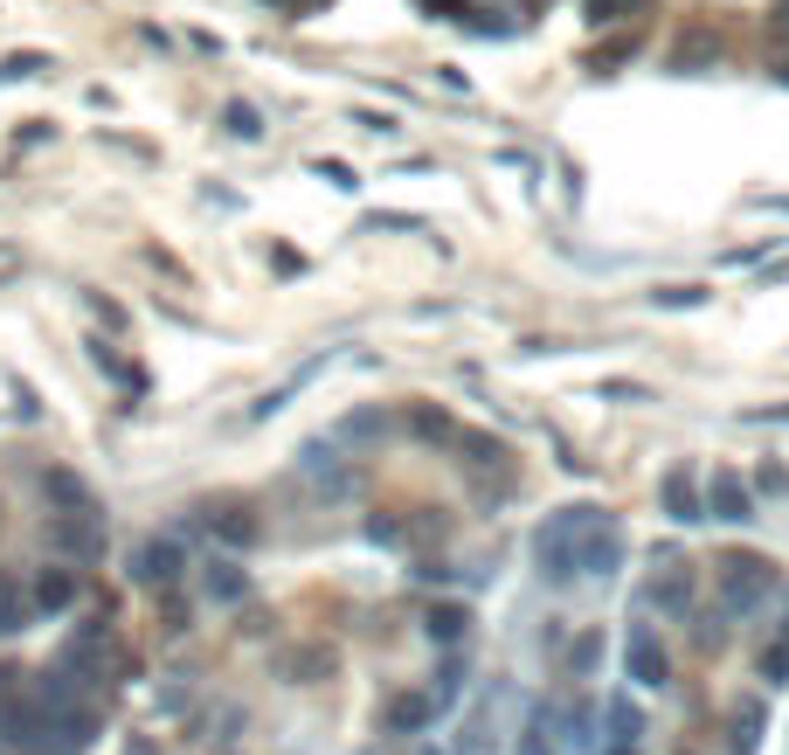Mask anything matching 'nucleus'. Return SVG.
Listing matches in <instances>:
<instances>
[{"mask_svg":"<svg viewBox=\"0 0 789 755\" xmlns=\"http://www.w3.org/2000/svg\"><path fill=\"white\" fill-rule=\"evenodd\" d=\"M768 590H776V569H768L762 555H748V561H727V575H721V596H727V610L755 617Z\"/></svg>","mask_w":789,"mask_h":755,"instance_id":"f257e3e1","label":"nucleus"},{"mask_svg":"<svg viewBox=\"0 0 789 755\" xmlns=\"http://www.w3.org/2000/svg\"><path fill=\"white\" fill-rule=\"evenodd\" d=\"M624 666H630L637 686H665V679H672V658H665V645H658V631H651V624H630V638H624Z\"/></svg>","mask_w":789,"mask_h":755,"instance_id":"f03ea898","label":"nucleus"},{"mask_svg":"<svg viewBox=\"0 0 789 755\" xmlns=\"http://www.w3.org/2000/svg\"><path fill=\"white\" fill-rule=\"evenodd\" d=\"M706 520H727V527L755 520V493L741 485V471H713V485H706Z\"/></svg>","mask_w":789,"mask_h":755,"instance_id":"7ed1b4c3","label":"nucleus"},{"mask_svg":"<svg viewBox=\"0 0 789 755\" xmlns=\"http://www.w3.org/2000/svg\"><path fill=\"white\" fill-rule=\"evenodd\" d=\"M616 561H624V534L603 520L596 534H581V547H575V569L581 575H616Z\"/></svg>","mask_w":789,"mask_h":755,"instance_id":"20e7f679","label":"nucleus"},{"mask_svg":"<svg viewBox=\"0 0 789 755\" xmlns=\"http://www.w3.org/2000/svg\"><path fill=\"white\" fill-rule=\"evenodd\" d=\"M658 493H665V513L679 520V527L706 520V493H700V485H692V471H665V485H658Z\"/></svg>","mask_w":789,"mask_h":755,"instance_id":"39448f33","label":"nucleus"},{"mask_svg":"<svg viewBox=\"0 0 789 755\" xmlns=\"http://www.w3.org/2000/svg\"><path fill=\"white\" fill-rule=\"evenodd\" d=\"M637 734H644V714H637L630 701H610V742L616 748H637Z\"/></svg>","mask_w":789,"mask_h":755,"instance_id":"423d86ee","label":"nucleus"},{"mask_svg":"<svg viewBox=\"0 0 789 755\" xmlns=\"http://www.w3.org/2000/svg\"><path fill=\"white\" fill-rule=\"evenodd\" d=\"M174 561H180V555H174V541L139 547V575H146V582H166V575H174Z\"/></svg>","mask_w":789,"mask_h":755,"instance_id":"0eeeda50","label":"nucleus"},{"mask_svg":"<svg viewBox=\"0 0 789 755\" xmlns=\"http://www.w3.org/2000/svg\"><path fill=\"white\" fill-rule=\"evenodd\" d=\"M651 603H665V610H686V603H692V582H686V575L651 582Z\"/></svg>","mask_w":789,"mask_h":755,"instance_id":"6e6552de","label":"nucleus"},{"mask_svg":"<svg viewBox=\"0 0 789 755\" xmlns=\"http://www.w3.org/2000/svg\"><path fill=\"white\" fill-rule=\"evenodd\" d=\"M35 70H49V55L22 49V55H8V63H0V84H22V77H35Z\"/></svg>","mask_w":789,"mask_h":755,"instance_id":"1a4fd4ad","label":"nucleus"},{"mask_svg":"<svg viewBox=\"0 0 789 755\" xmlns=\"http://www.w3.org/2000/svg\"><path fill=\"white\" fill-rule=\"evenodd\" d=\"M222 125H229V132H236V139H256V132H263L250 104H229V111H222Z\"/></svg>","mask_w":789,"mask_h":755,"instance_id":"9d476101","label":"nucleus"},{"mask_svg":"<svg viewBox=\"0 0 789 755\" xmlns=\"http://www.w3.org/2000/svg\"><path fill=\"white\" fill-rule=\"evenodd\" d=\"M762 679H776V686L789 679V645H768V652H762Z\"/></svg>","mask_w":789,"mask_h":755,"instance_id":"9b49d317","label":"nucleus"},{"mask_svg":"<svg viewBox=\"0 0 789 755\" xmlns=\"http://www.w3.org/2000/svg\"><path fill=\"white\" fill-rule=\"evenodd\" d=\"M429 631H437V638H458L464 631V610H437V617H429Z\"/></svg>","mask_w":789,"mask_h":755,"instance_id":"f8f14e48","label":"nucleus"},{"mask_svg":"<svg viewBox=\"0 0 789 755\" xmlns=\"http://www.w3.org/2000/svg\"><path fill=\"white\" fill-rule=\"evenodd\" d=\"M768 42H789V0H776V14H768Z\"/></svg>","mask_w":789,"mask_h":755,"instance_id":"ddd939ff","label":"nucleus"},{"mask_svg":"<svg viewBox=\"0 0 789 755\" xmlns=\"http://www.w3.org/2000/svg\"><path fill=\"white\" fill-rule=\"evenodd\" d=\"M8 271H22V250H8V243H0V277Z\"/></svg>","mask_w":789,"mask_h":755,"instance_id":"4468645a","label":"nucleus"},{"mask_svg":"<svg viewBox=\"0 0 789 755\" xmlns=\"http://www.w3.org/2000/svg\"><path fill=\"white\" fill-rule=\"evenodd\" d=\"M782 645H789V624H782Z\"/></svg>","mask_w":789,"mask_h":755,"instance_id":"2eb2a0df","label":"nucleus"}]
</instances>
